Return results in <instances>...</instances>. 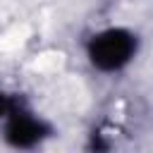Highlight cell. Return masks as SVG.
I'll return each instance as SVG.
<instances>
[{
	"label": "cell",
	"instance_id": "1",
	"mask_svg": "<svg viewBox=\"0 0 153 153\" xmlns=\"http://www.w3.org/2000/svg\"><path fill=\"white\" fill-rule=\"evenodd\" d=\"M131 50H134V38L127 31L112 29L93 38L91 60L100 69H117L131 57Z\"/></svg>",
	"mask_w": 153,
	"mask_h": 153
},
{
	"label": "cell",
	"instance_id": "2",
	"mask_svg": "<svg viewBox=\"0 0 153 153\" xmlns=\"http://www.w3.org/2000/svg\"><path fill=\"white\" fill-rule=\"evenodd\" d=\"M41 134H43V127L33 117H29L24 112L22 115L17 112L7 124V139L14 146H31V143H36L41 139Z\"/></svg>",
	"mask_w": 153,
	"mask_h": 153
},
{
	"label": "cell",
	"instance_id": "3",
	"mask_svg": "<svg viewBox=\"0 0 153 153\" xmlns=\"http://www.w3.org/2000/svg\"><path fill=\"white\" fill-rule=\"evenodd\" d=\"M0 112H2V96H0Z\"/></svg>",
	"mask_w": 153,
	"mask_h": 153
}]
</instances>
